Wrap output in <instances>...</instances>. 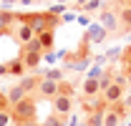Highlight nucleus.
I'll list each match as a JSON object with an SVG mask.
<instances>
[{"label": "nucleus", "mask_w": 131, "mask_h": 126, "mask_svg": "<svg viewBox=\"0 0 131 126\" xmlns=\"http://www.w3.org/2000/svg\"><path fill=\"white\" fill-rule=\"evenodd\" d=\"M20 58H23V63H25V68L28 71H35L38 66H40V58H43V53H35V50H20Z\"/></svg>", "instance_id": "9"}, {"label": "nucleus", "mask_w": 131, "mask_h": 126, "mask_svg": "<svg viewBox=\"0 0 131 126\" xmlns=\"http://www.w3.org/2000/svg\"><path fill=\"white\" fill-rule=\"evenodd\" d=\"M58 86H61V83L43 78V81H40V86H38V91H35V98H48V101H53V98L58 96Z\"/></svg>", "instance_id": "5"}, {"label": "nucleus", "mask_w": 131, "mask_h": 126, "mask_svg": "<svg viewBox=\"0 0 131 126\" xmlns=\"http://www.w3.org/2000/svg\"><path fill=\"white\" fill-rule=\"evenodd\" d=\"M5 111H10V103H8V93L0 91V113H5Z\"/></svg>", "instance_id": "21"}, {"label": "nucleus", "mask_w": 131, "mask_h": 126, "mask_svg": "<svg viewBox=\"0 0 131 126\" xmlns=\"http://www.w3.org/2000/svg\"><path fill=\"white\" fill-rule=\"evenodd\" d=\"M5 66H8V76H15V78H23V76H28V73H30V71L25 68V63H23L20 56H15L13 61H8Z\"/></svg>", "instance_id": "6"}, {"label": "nucleus", "mask_w": 131, "mask_h": 126, "mask_svg": "<svg viewBox=\"0 0 131 126\" xmlns=\"http://www.w3.org/2000/svg\"><path fill=\"white\" fill-rule=\"evenodd\" d=\"M114 3H121V0H114ZM126 3H131V0H126Z\"/></svg>", "instance_id": "28"}, {"label": "nucleus", "mask_w": 131, "mask_h": 126, "mask_svg": "<svg viewBox=\"0 0 131 126\" xmlns=\"http://www.w3.org/2000/svg\"><path fill=\"white\" fill-rule=\"evenodd\" d=\"M103 113H106V111L88 113V119H86V126H103Z\"/></svg>", "instance_id": "18"}, {"label": "nucleus", "mask_w": 131, "mask_h": 126, "mask_svg": "<svg viewBox=\"0 0 131 126\" xmlns=\"http://www.w3.org/2000/svg\"><path fill=\"white\" fill-rule=\"evenodd\" d=\"M8 121H13V119H10V111L0 113V126H8Z\"/></svg>", "instance_id": "24"}, {"label": "nucleus", "mask_w": 131, "mask_h": 126, "mask_svg": "<svg viewBox=\"0 0 131 126\" xmlns=\"http://www.w3.org/2000/svg\"><path fill=\"white\" fill-rule=\"evenodd\" d=\"M126 58H131V48H126Z\"/></svg>", "instance_id": "27"}, {"label": "nucleus", "mask_w": 131, "mask_h": 126, "mask_svg": "<svg viewBox=\"0 0 131 126\" xmlns=\"http://www.w3.org/2000/svg\"><path fill=\"white\" fill-rule=\"evenodd\" d=\"M83 96H86V98L101 96V86H98L96 78H86V81H83Z\"/></svg>", "instance_id": "13"}, {"label": "nucleus", "mask_w": 131, "mask_h": 126, "mask_svg": "<svg viewBox=\"0 0 131 126\" xmlns=\"http://www.w3.org/2000/svg\"><path fill=\"white\" fill-rule=\"evenodd\" d=\"M129 8H131V3H129Z\"/></svg>", "instance_id": "29"}, {"label": "nucleus", "mask_w": 131, "mask_h": 126, "mask_svg": "<svg viewBox=\"0 0 131 126\" xmlns=\"http://www.w3.org/2000/svg\"><path fill=\"white\" fill-rule=\"evenodd\" d=\"M23 98H28V93H25V91H23L20 86H13V88L8 91V103H10V106H15V103H20Z\"/></svg>", "instance_id": "14"}, {"label": "nucleus", "mask_w": 131, "mask_h": 126, "mask_svg": "<svg viewBox=\"0 0 131 126\" xmlns=\"http://www.w3.org/2000/svg\"><path fill=\"white\" fill-rule=\"evenodd\" d=\"M43 78L56 81V83H61V81H63V76H61V71H56V68H53V71H46V76H43Z\"/></svg>", "instance_id": "20"}, {"label": "nucleus", "mask_w": 131, "mask_h": 126, "mask_svg": "<svg viewBox=\"0 0 131 126\" xmlns=\"http://www.w3.org/2000/svg\"><path fill=\"white\" fill-rule=\"evenodd\" d=\"M35 106H38L35 96H28V98H23L20 103H15V106H10V119H13L15 124H25V121H35Z\"/></svg>", "instance_id": "1"}, {"label": "nucleus", "mask_w": 131, "mask_h": 126, "mask_svg": "<svg viewBox=\"0 0 131 126\" xmlns=\"http://www.w3.org/2000/svg\"><path fill=\"white\" fill-rule=\"evenodd\" d=\"M10 35L15 38L20 46H28L33 38H35V33H33V28L28 25V20H25V15H20L15 20V25H13V30H10Z\"/></svg>", "instance_id": "3"}, {"label": "nucleus", "mask_w": 131, "mask_h": 126, "mask_svg": "<svg viewBox=\"0 0 131 126\" xmlns=\"http://www.w3.org/2000/svg\"><path fill=\"white\" fill-rule=\"evenodd\" d=\"M40 126H66V116H58V113H50L48 119H43Z\"/></svg>", "instance_id": "17"}, {"label": "nucleus", "mask_w": 131, "mask_h": 126, "mask_svg": "<svg viewBox=\"0 0 131 126\" xmlns=\"http://www.w3.org/2000/svg\"><path fill=\"white\" fill-rule=\"evenodd\" d=\"M83 8H86V13H91V10H98V8H101V0H88Z\"/></svg>", "instance_id": "22"}, {"label": "nucleus", "mask_w": 131, "mask_h": 126, "mask_svg": "<svg viewBox=\"0 0 131 126\" xmlns=\"http://www.w3.org/2000/svg\"><path fill=\"white\" fill-rule=\"evenodd\" d=\"M106 33H108V30H106L103 25H91L83 38H86L88 43H101V40H106Z\"/></svg>", "instance_id": "11"}, {"label": "nucleus", "mask_w": 131, "mask_h": 126, "mask_svg": "<svg viewBox=\"0 0 131 126\" xmlns=\"http://www.w3.org/2000/svg\"><path fill=\"white\" fill-rule=\"evenodd\" d=\"M124 96H126V86H121V83H116V81H114V83L101 93V98H103L106 106H116V103L124 101Z\"/></svg>", "instance_id": "4"}, {"label": "nucleus", "mask_w": 131, "mask_h": 126, "mask_svg": "<svg viewBox=\"0 0 131 126\" xmlns=\"http://www.w3.org/2000/svg\"><path fill=\"white\" fill-rule=\"evenodd\" d=\"M101 25L106 28V30H111V33H116V30H121L118 28V15H116V10H103L101 13Z\"/></svg>", "instance_id": "8"}, {"label": "nucleus", "mask_w": 131, "mask_h": 126, "mask_svg": "<svg viewBox=\"0 0 131 126\" xmlns=\"http://www.w3.org/2000/svg\"><path fill=\"white\" fill-rule=\"evenodd\" d=\"M25 20H28V25L33 28L35 35H40L46 30H56V25H58V15H53L50 10L48 13H28Z\"/></svg>", "instance_id": "2"}, {"label": "nucleus", "mask_w": 131, "mask_h": 126, "mask_svg": "<svg viewBox=\"0 0 131 126\" xmlns=\"http://www.w3.org/2000/svg\"><path fill=\"white\" fill-rule=\"evenodd\" d=\"M118 124H121V116H118L114 109H108L103 113V126H118Z\"/></svg>", "instance_id": "16"}, {"label": "nucleus", "mask_w": 131, "mask_h": 126, "mask_svg": "<svg viewBox=\"0 0 131 126\" xmlns=\"http://www.w3.org/2000/svg\"><path fill=\"white\" fill-rule=\"evenodd\" d=\"M15 126H40L38 121H25V124H15Z\"/></svg>", "instance_id": "25"}, {"label": "nucleus", "mask_w": 131, "mask_h": 126, "mask_svg": "<svg viewBox=\"0 0 131 126\" xmlns=\"http://www.w3.org/2000/svg\"><path fill=\"white\" fill-rule=\"evenodd\" d=\"M126 68H129V81H131V58H126Z\"/></svg>", "instance_id": "26"}, {"label": "nucleus", "mask_w": 131, "mask_h": 126, "mask_svg": "<svg viewBox=\"0 0 131 126\" xmlns=\"http://www.w3.org/2000/svg\"><path fill=\"white\" fill-rule=\"evenodd\" d=\"M101 73H103V71H101V66H93V68H91V71H88V78H101Z\"/></svg>", "instance_id": "23"}, {"label": "nucleus", "mask_w": 131, "mask_h": 126, "mask_svg": "<svg viewBox=\"0 0 131 126\" xmlns=\"http://www.w3.org/2000/svg\"><path fill=\"white\" fill-rule=\"evenodd\" d=\"M40 81H43L40 76H33V73H28V76H23V78H20V83H18V86H20V88H23L25 93L30 96V93H35V91H38Z\"/></svg>", "instance_id": "10"}, {"label": "nucleus", "mask_w": 131, "mask_h": 126, "mask_svg": "<svg viewBox=\"0 0 131 126\" xmlns=\"http://www.w3.org/2000/svg\"><path fill=\"white\" fill-rule=\"evenodd\" d=\"M35 38L40 40V48L43 50H50L53 43H56V30H46V33H40V35H35Z\"/></svg>", "instance_id": "15"}, {"label": "nucleus", "mask_w": 131, "mask_h": 126, "mask_svg": "<svg viewBox=\"0 0 131 126\" xmlns=\"http://www.w3.org/2000/svg\"><path fill=\"white\" fill-rule=\"evenodd\" d=\"M53 111H56L58 116H68V113L73 111V98H68V96H56V98H53Z\"/></svg>", "instance_id": "7"}, {"label": "nucleus", "mask_w": 131, "mask_h": 126, "mask_svg": "<svg viewBox=\"0 0 131 126\" xmlns=\"http://www.w3.org/2000/svg\"><path fill=\"white\" fill-rule=\"evenodd\" d=\"M58 96H68V98H73V86L66 83V81H61V86H58Z\"/></svg>", "instance_id": "19"}, {"label": "nucleus", "mask_w": 131, "mask_h": 126, "mask_svg": "<svg viewBox=\"0 0 131 126\" xmlns=\"http://www.w3.org/2000/svg\"><path fill=\"white\" fill-rule=\"evenodd\" d=\"M116 15H118V28H121V30H131V8L129 5L118 8Z\"/></svg>", "instance_id": "12"}]
</instances>
